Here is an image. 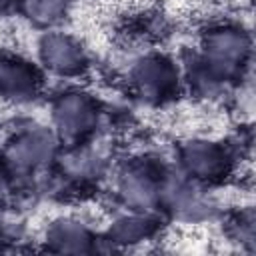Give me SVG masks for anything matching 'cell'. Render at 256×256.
Here are the masks:
<instances>
[{
	"mask_svg": "<svg viewBox=\"0 0 256 256\" xmlns=\"http://www.w3.org/2000/svg\"><path fill=\"white\" fill-rule=\"evenodd\" d=\"M66 0H26V10L30 18L38 22H54L64 12Z\"/></svg>",
	"mask_w": 256,
	"mask_h": 256,
	"instance_id": "8992f818",
	"label": "cell"
},
{
	"mask_svg": "<svg viewBox=\"0 0 256 256\" xmlns=\"http://www.w3.org/2000/svg\"><path fill=\"white\" fill-rule=\"evenodd\" d=\"M56 118L60 124V130L68 136H78L88 130L94 114L90 104L80 96H68L64 98L56 108Z\"/></svg>",
	"mask_w": 256,
	"mask_h": 256,
	"instance_id": "7a4b0ae2",
	"label": "cell"
},
{
	"mask_svg": "<svg viewBox=\"0 0 256 256\" xmlns=\"http://www.w3.org/2000/svg\"><path fill=\"white\" fill-rule=\"evenodd\" d=\"M8 2H10V0H0V10H2V8H4Z\"/></svg>",
	"mask_w": 256,
	"mask_h": 256,
	"instance_id": "52a82bcc",
	"label": "cell"
},
{
	"mask_svg": "<svg viewBox=\"0 0 256 256\" xmlns=\"http://www.w3.org/2000/svg\"><path fill=\"white\" fill-rule=\"evenodd\" d=\"M42 54H44V60L48 62V66L54 68L56 72H62V74H70V72L80 70L82 62H84L78 46L74 42H70L68 38H62V36L46 38Z\"/></svg>",
	"mask_w": 256,
	"mask_h": 256,
	"instance_id": "6da1fadb",
	"label": "cell"
},
{
	"mask_svg": "<svg viewBox=\"0 0 256 256\" xmlns=\"http://www.w3.org/2000/svg\"><path fill=\"white\" fill-rule=\"evenodd\" d=\"M186 166L190 168V172L200 174V178H210L212 174H216L220 170V152L208 144H194L188 148L186 152Z\"/></svg>",
	"mask_w": 256,
	"mask_h": 256,
	"instance_id": "5b68a950",
	"label": "cell"
},
{
	"mask_svg": "<svg viewBox=\"0 0 256 256\" xmlns=\"http://www.w3.org/2000/svg\"><path fill=\"white\" fill-rule=\"evenodd\" d=\"M172 80H174V76H172L168 64L158 58L142 62V66L136 72V82L140 84L142 92H152L154 96L164 94L170 88Z\"/></svg>",
	"mask_w": 256,
	"mask_h": 256,
	"instance_id": "277c9868",
	"label": "cell"
},
{
	"mask_svg": "<svg viewBox=\"0 0 256 256\" xmlns=\"http://www.w3.org/2000/svg\"><path fill=\"white\" fill-rule=\"evenodd\" d=\"M36 76L34 70L28 68L24 62H2L0 64V90L8 96L20 98L34 92Z\"/></svg>",
	"mask_w": 256,
	"mask_h": 256,
	"instance_id": "3957f363",
	"label": "cell"
}]
</instances>
